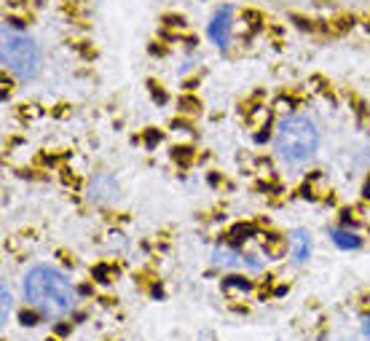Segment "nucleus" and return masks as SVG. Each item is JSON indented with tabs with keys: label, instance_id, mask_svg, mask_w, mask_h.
<instances>
[{
	"label": "nucleus",
	"instance_id": "f257e3e1",
	"mask_svg": "<svg viewBox=\"0 0 370 341\" xmlns=\"http://www.w3.org/2000/svg\"><path fill=\"white\" fill-rule=\"evenodd\" d=\"M24 296L43 317H65L75 306L72 282L54 266H33L24 274Z\"/></svg>",
	"mask_w": 370,
	"mask_h": 341
},
{
	"label": "nucleus",
	"instance_id": "f03ea898",
	"mask_svg": "<svg viewBox=\"0 0 370 341\" xmlns=\"http://www.w3.org/2000/svg\"><path fill=\"white\" fill-rule=\"evenodd\" d=\"M320 146V132L311 119L306 116H285L274 134V148L279 158L287 164H303L314 156V151Z\"/></svg>",
	"mask_w": 370,
	"mask_h": 341
},
{
	"label": "nucleus",
	"instance_id": "7ed1b4c3",
	"mask_svg": "<svg viewBox=\"0 0 370 341\" xmlns=\"http://www.w3.org/2000/svg\"><path fill=\"white\" fill-rule=\"evenodd\" d=\"M3 65L16 78L30 81L40 70V49L36 46L33 38L22 36V33H13V30L6 27L3 30Z\"/></svg>",
	"mask_w": 370,
	"mask_h": 341
},
{
	"label": "nucleus",
	"instance_id": "20e7f679",
	"mask_svg": "<svg viewBox=\"0 0 370 341\" xmlns=\"http://www.w3.org/2000/svg\"><path fill=\"white\" fill-rule=\"evenodd\" d=\"M231 27H234V11L231 9H220V11L212 16V22H210V38H212V43L215 46H228V40H231Z\"/></svg>",
	"mask_w": 370,
	"mask_h": 341
},
{
	"label": "nucleus",
	"instance_id": "39448f33",
	"mask_svg": "<svg viewBox=\"0 0 370 341\" xmlns=\"http://www.w3.org/2000/svg\"><path fill=\"white\" fill-rule=\"evenodd\" d=\"M290 244H293V261H295V264H306V261H309V256H311L309 234L303 232V229L293 232V237H290Z\"/></svg>",
	"mask_w": 370,
	"mask_h": 341
},
{
	"label": "nucleus",
	"instance_id": "423d86ee",
	"mask_svg": "<svg viewBox=\"0 0 370 341\" xmlns=\"http://www.w3.org/2000/svg\"><path fill=\"white\" fill-rule=\"evenodd\" d=\"M215 264L223 269H234V266H241V258L236 256V253H231L228 247H215Z\"/></svg>",
	"mask_w": 370,
	"mask_h": 341
},
{
	"label": "nucleus",
	"instance_id": "0eeeda50",
	"mask_svg": "<svg viewBox=\"0 0 370 341\" xmlns=\"http://www.w3.org/2000/svg\"><path fill=\"white\" fill-rule=\"evenodd\" d=\"M330 237H333V242L341 247V250H352V247H359V237L352 232H341V229H335V232H330Z\"/></svg>",
	"mask_w": 370,
	"mask_h": 341
},
{
	"label": "nucleus",
	"instance_id": "6e6552de",
	"mask_svg": "<svg viewBox=\"0 0 370 341\" xmlns=\"http://www.w3.org/2000/svg\"><path fill=\"white\" fill-rule=\"evenodd\" d=\"M9 309H11V293L3 285V323H9Z\"/></svg>",
	"mask_w": 370,
	"mask_h": 341
},
{
	"label": "nucleus",
	"instance_id": "1a4fd4ad",
	"mask_svg": "<svg viewBox=\"0 0 370 341\" xmlns=\"http://www.w3.org/2000/svg\"><path fill=\"white\" fill-rule=\"evenodd\" d=\"M362 330H365V336H368V339H370V317H368V320H365V323H362Z\"/></svg>",
	"mask_w": 370,
	"mask_h": 341
}]
</instances>
